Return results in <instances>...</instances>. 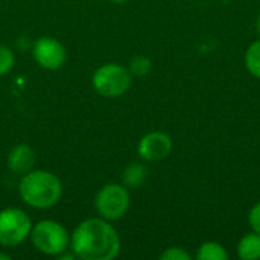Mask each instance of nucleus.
Listing matches in <instances>:
<instances>
[{"label": "nucleus", "instance_id": "obj_1", "mask_svg": "<svg viewBox=\"0 0 260 260\" xmlns=\"http://www.w3.org/2000/svg\"><path fill=\"white\" fill-rule=\"evenodd\" d=\"M76 259L114 260L122 250L119 232L101 216L79 222L70 233V247Z\"/></svg>", "mask_w": 260, "mask_h": 260}, {"label": "nucleus", "instance_id": "obj_2", "mask_svg": "<svg viewBox=\"0 0 260 260\" xmlns=\"http://www.w3.org/2000/svg\"><path fill=\"white\" fill-rule=\"evenodd\" d=\"M64 193L61 178L46 169H32L21 175L18 195L21 201L32 209H50L56 206Z\"/></svg>", "mask_w": 260, "mask_h": 260}, {"label": "nucleus", "instance_id": "obj_3", "mask_svg": "<svg viewBox=\"0 0 260 260\" xmlns=\"http://www.w3.org/2000/svg\"><path fill=\"white\" fill-rule=\"evenodd\" d=\"M29 239L38 253L52 257H58L70 247V233L61 222L53 219H41L34 224Z\"/></svg>", "mask_w": 260, "mask_h": 260}, {"label": "nucleus", "instance_id": "obj_4", "mask_svg": "<svg viewBox=\"0 0 260 260\" xmlns=\"http://www.w3.org/2000/svg\"><path fill=\"white\" fill-rule=\"evenodd\" d=\"M133 84V75L128 67L117 62H105L99 66L93 76L91 85L94 91L102 98H120L123 96Z\"/></svg>", "mask_w": 260, "mask_h": 260}, {"label": "nucleus", "instance_id": "obj_5", "mask_svg": "<svg viewBox=\"0 0 260 260\" xmlns=\"http://www.w3.org/2000/svg\"><path fill=\"white\" fill-rule=\"evenodd\" d=\"M131 206L129 189L122 183H108L102 186L94 197V209L98 216L113 222L122 219Z\"/></svg>", "mask_w": 260, "mask_h": 260}, {"label": "nucleus", "instance_id": "obj_6", "mask_svg": "<svg viewBox=\"0 0 260 260\" xmlns=\"http://www.w3.org/2000/svg\"><path fill=\"white\" fill-rule=\"evenodd\" d=\"M30 216L20 207H5L0 210V247L14 248L29 239L32 230Z\"/></svg>", "mask_w": 260, "mask_h": 260}, {"label": "nucleus", "instance_id": "obj_7", "mask_svg": "<svg viewBox=\"0 0 260 260\" xmlns=\"http://www.w3.org/2000/svg\"><path fill=\"white\" fill-rule=\"evenodd\" d=\"M30 53L34 61L44 70H58L67 61V50L64 44L49 35H43L32 43Z\"/></svg>", "mask_w": 260, "mask_h": 260}, {"label": "nucleus", "instance_id": "obj_8", "mask_svg": "<svg viewBox=\"0 0 260 260\" xmlns=\"http://www.w3.org/2000/svg\"><path fill=\"white\" fill-rule=\"evenodd\" d=\"M172 151V139L165 131L146 133L137 145L139 157L145 163H157L165 160Z\"/></svg>", "mask_w": 260, "mask_h": 260}, {"label": "nucleus", "instance_id": "obj_9", "mask_svg": "<svg viewBox=\"0 0 260 260\" xmlns=\"http://www.w3.org/2000/svg\"><path fill=\"white\" fill-rule=\"evenodd\" d=\"M35 161H37V152L32 146L26 143H20L11 148L6 157L8 169L17 175H24L26 172L32 171Z\"/></svg>", "mask_w": 260, "mask_h": 260}, {"label": "nucleus", "instance_id": "obj_10", "mask_svg": "<svg viewBox=\"0 0 260 260\" xmlns=\"http://www.w3.org/2000/svg\"><path fill=\"white\" fill-rule=\"evenodd\" d=\"M149 177V169L145 163L133 161L122 172V184L129 190L142 187Z\"/></svg>", "mask_w": 260, "mask_h": 260}, {"label": "nucleus", "instance_id": "obj_11", "mask_svg": "<svg viewBox=\"0 0 260 260\" xmlns=\"http://www.w3.org/2000/svg\"><path fill=\"white\" fill-rule=\"evenodd\" d=\"M238 256L241 260L260 259V235L256 232L247 233L238 244Z\"/></svg>", "mask_w": 260, "mask_h": 260}, {"label": "nucleus", "instance_id": "obj_12", "mask_svg": "<svg viewBox=\"0 0 260 260\" xmlns=\"http://www.w3.org/2000/svg\"><path fill=\"white\" fill-rule=\"evenodd\" d=\"M229 251L225 247L219 242L215 241H207L203 242L195 254L197 260H229Z\"/></svg>", "mask_w": 260, "mask_h": 260}, {"label": "nucleus", "instance_id": "obj_13", "mask_svg": "<svg viewBox=\"0 0 260 260\" xmlns=\"http://www.w3.org/2000/svg\"><path fill=\"white\" fill-rule=\"evenodd\" d=\"M244 62H245V69L250 72V75L260 79V40L253 41L248 46L245 56H244Z\"/></svg>", "mask_w": 260, "mask_h": 260}, {"label": "nucleus", "instance_id": "obj_14", "mask_svg": "<svg viewBox=\"0 0 260 260\" xmlns=\"http://www.w3.org/2000/svg\"><path fill=\"white\" fill-rule=\"evenodd\" d=\"M128 70L133 75V78H143L152 70V61L145 55H136L128 62Z\"/></svg>", "mask_w": 260, "mask_h": 260}, {"label": "nucleus", "instance_id": "obj_15", "mask_svg": "<svg viewBox=\"0 0 260 260\" xmlns=\"http://www.w3.org/2000/svg\"><path fill=\"white\" fill-rule=\"evenodd\" d=\"M15 66V53L11 47L0 44V76L9 73Z\"/></svg>", "mask_w": 260, "mask_h": 260}, {"label": "nucleus", "instance_id": "obj_16", "mask_svg": "<svg viewBox=\"0 0 260 260\" xmlns=\"http://www.w3.org/2000/svg\"><path fill=\"white\" fill-rule=\"evenodd\" d=\"M160 260H190L192 256L181 247H169L160 256Z\"/></svg>", "mask_w": 260, "mask_h": 260}, {"label": "nucleus", "instance_id": "obj_17", "mask_svg": "<svg viewBox=\"0 0 260 260\" xmlns=\"http://www.w3.org/2000/svg\"><path fill=\"white\" fill-rule=\"evenodd\" d=\"M248 224L253 229V232L260 235V203L254 204L248 212Z\"/></svg>", "mask_w": 260, "mask_h": 260}, {"label": "nucleus", "instance_id": "obj_18", "mask_svg": "<svg viewBox=\"0 0 260 260\" xmlns=\"http://www.w3.org/2000/svg\"><path fill=\"white\" fill-rule=\"evenodd\" d=\"M0 260H11V256L3 253V251H0Z\"/></svg>", "mask_w": 260, "mask_h": 260}, {"label": "nucleus", "instance_id": "obj_19", "mask_svg": "<svg viewBox=\"0 0 260 260\" xmlns=\"http://www.w3.org/2000/svg\"><path fill=\"white\" fill-rule=\"evenodd\" d=\"M256 30H257V34L260 35V12L259 15H257V18H256Z\"/></svg>", "mask_w": 260, "mask_h": 260}, {"label": "nucleus", "instance_id": "obj_20", "mask_svg": "<svg viewBox=\"0 0 260 260\" xmlns=\"http://www.w3.org/2000/svg\"><path fill=\"white\" fill-rule=\"evenodd\" d=\"M110 2H114V3H123V2H126V0H110Z\"/></svg>", "mask_w": 260, "mask_h": 260}]
</instances>
